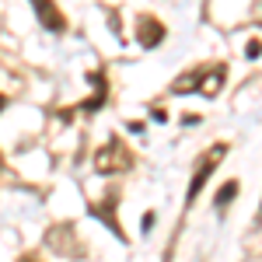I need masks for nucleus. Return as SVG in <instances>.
<instances>
[{
    "label": "nucleus",
    "instance_id": "1",
    "mask_svg": "<svg viewBox=\"0 0 262 262\" xmlns=\"http://www.w3.org/2000/svg\"><path fill=\"white\" fill-rule=\"evenodd\" d=\"M224 77H227V67H224V63H210V67H200V70L182 74V81L171 84V95L200 91V95H206V98H213V95L224 88Z\"/></svg>",
    "mask_w": 262,
    "mask_h": 262
},
{
    "label": "nucleus",
    "instance_id": "2",
    "mask_svg": "<svg viewBox=\"0 0 262 262\" xmlns=\"http://www.w3.org/2000/svg\"><path fill=\"white\" fill-rule=\"evenodd\" d=\"M129 168H133V154L122 147L119 137H112V140L95 154V171H98V175H119V171H129Z\"/></svg>",
    "mask_w": 262,
    "mask_h": 262
},
{
    "label": "nucleus",
    "instance_id": "3",
    "mask_svg": "<svg viewBox=\"0 0 262 262\" xmlns=\"http://www.w3.org/2000/svg\"><path fill=\"white\" fill-rule=\"evenodd\" d=\"M227 154V143H213L206 154L200 158V168L192 171V179H189V192H185V203H192L196 196L203 192V185H206V179L217 171V164H221V158Z\"/></svg>",
    "mask_w": 262,
    "mask_h": 262
},
{
    "label": "nucleus",
    "instance_id": "4",
    "mask_svg": "<svg viewBox=\"0 0 262 262\" xmlns=\"http://www.w3.org/2000/svg\"><path fill=\"white\" fill-rule=\"evenodd\" d=\"M137 39H140L143 49H154V46L164 39V25L158 18H140L137 21Z\"/></svg>",
    "mask_w": 262,
    "mask_h": 262
},
{
    "label": "nucleus",
    "instance_id": "5",
    "mask_svg": "<svg viewBox=\"0 0 262 262\" xmlns=\"http://www.w3.org/2000/svg\"><path fill=\"white\" fill-rule=\"evenodd\" d=\"M32 7H35L39 21L49 32H63V14H60V7H56L53 0H32Z\"/></svg>",
    "mask_w": 262,
    "mask_h": 262
},
{
    "label": "nucleus",
    "instance_id": "6",
    "mask_svg": "<svg viewBox=\"0 0 262 262\" xmlns=\"http://www.w3.org/2000/svg\"><path fill=\"white\" fill-rule=\"evenodd\" d=\"M91 84H95V95H91L88 101H81V112H98L101 101H105V95H108V88H105V74H101V70L91 74Z\"/></svg>",
    "mask_w": 262,
    "mask_h": 262
},
{
    "label": "nucleus",
    "instance_id": "7",
    "mask_svg": "<svg viewBox=\"0 0 262 262\" xmlns=\"http://www.w3.org/2000/svg\"><path fill=\"white\" fill-rule=\"evenodd\" d=\"M91 213H98L101 221H105V224H108V227H112V231H116V234H119V238H122L119 224H116V206H112V196H108V200H105V203H95V206H91Z\"/></svg>",
    "mask_w": 262,
    "mask_h": 262
},
{
    "label": "nucleus",
    "instance_id": "8",
    "mask_svg": "<svg viewBox=\"0 0 262 262\" xmlns=\"http://www.w3.org/2000/svg\"><path fill=\"white\" fill-rule=\"evenodd\" d=\"M234 196H238V182L231 179V182H227V185L221 189V192H217V200H213V206H217V210H224V206H231V200H234Z\"/></svg>",
    "mask_w": 262,
    "mask_h": 262
},
{
    "label": "nucleus",
    "instance_id": "9",
    "mask_svg": "<svg viewBox=\"0 0 262 262\" xmlns=\"http://www.w3.org/2000/svg\"><path fill=\"white\" fill-rule=\"evenodd\" d=\"M245 56H248V60H259V56H262V46H259V42H248V46H245Z\"/></svg>",
    "mask_w": 262,
    "mask_h": 262
},
{
    "label": "nucleus",
    "instance_id": "10",
    "mask_svg": "<svg viewBox=\"0 0 262 262\" xmlns=\"http://www.w3.org/2000/svg\"><path fill=\"white\" fill-rule=\"evenodd\" d=\"M4 108H7V98H4V95H0V112H4Z\"/></svg>",
    "mask_w": 262,
    "mask_h": 262
},
{
    "label": "nucleus",
    "instance_id": "11",
    "mask_svg": "<svg viewBox=\"0 0 262 262\" xmlns=\"http://www.w3.org/2000/svg\"><path fill=\"white\" fill-rule=\"evenodd\" d=\"M21 262H35V259H21Z\"/></svg>",
    "mask_w": 262,
    "mask_h": 262
},
{
    "label": "nucleus",
    "instance_id": "12",
    "mask_svg": "<svg viewBox=\"0 0 262 262\" xmlns=\"http://www.w3.org/2000/svg\"><path fill=\"white\" fill-rule=\"evenodd\" d=\"M0 168H4V158H0Z\"/></svg>",
    "mask_w": 262,
    "mask_h": 262
},
{
    "label": "nucleus",
    "instance_id": "13",
    "mask_svg": "<svg viewBox=\"0 0 262 262\" xmlns=\"http://www.w3.org/2000/svg\"><path fill=\"white\" fill-rule=\"evenodd\" d=\"M259 217H262V206H259Z\"/></svg>",
    "mask_w": 262,
    "mask_h": 262
}]
</instances>
